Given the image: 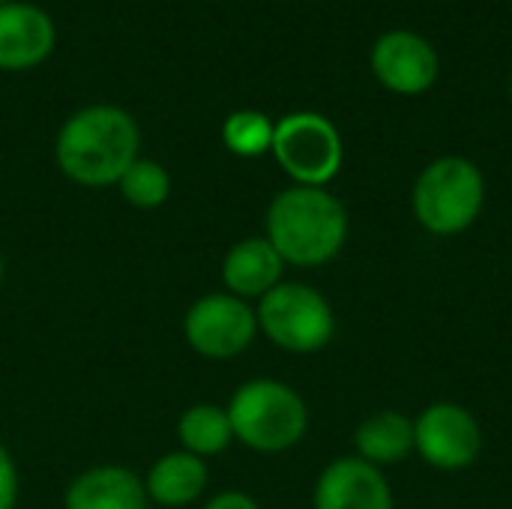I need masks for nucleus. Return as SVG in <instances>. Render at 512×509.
<instances>
[{
    "instance_id": "obj_1",
    "label": "nucleus",
    "mask_w": 512,
    "mask_h": 509,
    "mask_svg": "<svg viewBox=\"0 0 512 509\" xmlns=\"http://www.w3.org/2000/svg\"><path fill=\"white\" fill-rule=\"evenodd\" d=\"M141 129L120 105L78 108L57 132L54 156L78 186H114L138 159Z\"/></svg>"
},
{
    "instance_id": "obj_2",
    "label": "nucleus",
    "mask_w": 512,
    "mask_h": 509,
    "mask_svg": "<svg viewBox=\"0 0 512 509\" xmlns=\"http://www.w3.org/2000/svg\"><path fill=\"white\" fill-rule=\"evenodd\" d=\"M267 240L291 267H321L348 240L345 204L318 186H291L267 207Z\"/></svg>"
},
{
    "instance_id": "obj_3",
    "label": "nucleus",
    "mask_w": 512,
    "mask_h": 509,
    "mask_svg": "<svg viewBox=\"0 0 512 509\" xmlns=\"http://www.w3.org/2000/svg\"><path fill=\"white\" fill-rule=\"evenodd\" d=\"M486 207V177L465 156H441L429 162L411 189V210L420 228L435 237L465 234Z\"/></svg>"
},
{
    "instance_id": "obj_4",
    "label": "nucleus",
    "mask_w": 512,
    "mask_h": 509,
    "mask_svg": "<svg viewBox=\"0 0 512 509\" xmlns=\"http://www.w3.org/2000/svg\"><path fill=\"white\" fill-rule=\"evenodd\" d=\"M234 438L258 453H285L297 447L309 429V408L303 396L285 381H246L225 408Z\"/></svg>"
},
{
    "instance_id": "obj_5",
    "label": "nucleus",
    "mask_w": 512,
    "mask_h": 509,
    "mask_svg": "<svg viewBox=\"0 0 512 509\" xmlns=\"http://www.w3.org/2000/svg\"><path fill=\"white\" fill-rule=\"evenodd\" d=\"M255 315L258 330L288 354H315L327 348L336 333L330 300L303 282H279L258 300Z\"/></svg>"
},
{
    "instance_id": "obj_6",
    "label": "nucleus",
    "mask_w": 512,
    "mask_h": 509,
    "mask_svg": "<svg viewBox=\"0 0 512 509\" xmlns=\"http://www.w3.org/2000/svg\"><path fill=\"white\" fill-rule=\"evenodd\" d=\"M270 153L294 186L318 189H327L345 162V144L336 123L318 111H294L276 120Z\"/></svg>"
},
{
    "instance_id": "obj_7",
    "label": "nucleus",
    "mask_w": 512,
    "mask_h": 509,
    "mask_svg": "<svg viewBox=\"0 0 512 509\" xmlns=\"http://www.w3.org/2000/svg\"><path fill=\"white\" fill-rule=\"evenodd\" d=\"M414 453L435 471H468L483 453V429L459 402H432L414 420Z\"/></svg>"
},
{
    "instance_id": "obj_8",
    "label": "nucleus",
    "mask_w": 512,
    "mask_h": 509,
    "mask_svg": "<svg viewBox=\"0 0 512 509\" xmlns=\"http://www.w3.org/2000/svg\"><path fill=\"white\" fill-rule=\"evenodd\" d=\"M258 333V315L234 294H207L195 300L183 318V336L192 351L207 360H231L243 354Z\"/></svg>"
},
{
    "instance_id": "obj_9",
    "label": "nucleus",
    "mask_w": 512,
    "mask_h": 509,
    "mask_svg": "<svg viewBox=\"0 0 512 509\" xmlns=\"http://www.w3.org/2000/svg\"><path fill=\"white\" fill-rule=\"evenodd\" d=\"M369 63L378 84L396 96H420L432 90L441 75L435 45L423 33L405 27L381 33L372 45Z\"/></svg>"
},
{
    "instance_id": "obj_10",
    "label": "nucleus",
    "mask_w": 512,
    "mask_h": 509,
    "mask_svg": "<svg viewBox=\"0 0 512 509\" xmlns=\"http://www.w3.org/2000/svg\"><path fill=\"white\" fill-rule=\"evenodd\" d=\"M312 504L315 509H396V498L381 468L360 456H342L321 471Z\"/></svg>"
},
{
    "instance_id": "obj_11",
    "label": "nucleus",
    "mask_w": 512,
    "mask_h": 509,
    "mask_svg": "<svg viewBox=\"0 0 512 509\" xmlns=\"http://www.w3.org/2000/svg\"><path fill=\"white\" fill-rule=\"evenodd\" d=\"M57 45L54 18L27 0L0 3V69L24 72L42 66Z\"/></svg>"
},
{
    "instance_id": "obj_12",
    "label": "nucleus",
    "mask_w": 512,
    "mask_h": 509,
    "mask_svg": "<svg viewBox=\"0 0 512 509\" xmlns=\"http://www.w3.org/2000/svg\"><path fill=\"white\" fill-rule=\"evenodd\" d=\"M285 261L267 237H246L234 243L222 261V282L240 300H261L282 282Z\"/></svg>"
},
{
    "instance_id": "obj_13",
    "label": "nucleus",
    "mask_w": 512,
    "mask_h": 509,
    "mask_svg": "<svg viewBox=\"0 0 512 509\" xmlns=\"http://www.w3.org/2000/svg\"><path fill=\"white\" fill-rule=\"evenodd\" d=\"M63 509H147V489L129 468L102 465L69 483Z\"/></svg>"
},
{
    "instance_id": "obj_14",
    "label": "nucleus",
    "mask_w": 512,
    "mask_h": 509,
    "mask_svg": "<svg viewBox=\"0 0 512 509\" xmlns=\"http://www.w3.org/2000/svg\"><path fill=\"white\" fill-rule=\"evenodd\" d=\"M357 456L375 468L402 465L414 453V420L402 411H378L354 432Z\"/></svg>"
},
{
    "instance_id": "obj_15",
    "label": "nucleus",
    "mask_w": 512,
    "mask_h": 509,
    "mask_svg": "<svg viewBox=\"0 0 512 509\" xmlns=\"http://www.w3.org/2000/svg\"><path fill=\"white\" fill-rule=\"evenodd\" d=\"M207 465L204 459L180 450V453H165L147 474L144 489L147 498L156 501L159 507H186L201 498L207 489Z\"/></svg>"
},
{
    "instance_id": "obj_16",
    "label": "nucleus",
    "mask_w": 512,
    "mask_h": 509,
    "mask_svg": "<svg viewBox=\"0 0 512 509\" xmlns=\"http://www.w3.org/2000/svg\"><path fill=\"white\" fill-rule=\"evenodd\" d=\"M177 438L186 453L201 459V456L222 453L234 441V429H231L225 408L201 402V405H192L189 411H183V417L177 423Z\"/></svg>"
},
{
    "instance_id": "obj_17",
    "label": "nucleus",
    "mask_w": 512,
    "mask_h": 509,
    "mask_svg": "<svg viewBox=\"0 0 512 509\" xmlns=\"http://www.w3.org/2000/svg\"><path fill=\"white\" fill-rule=\"evenodd\" d=\"M273 132H276V123L264 111H255V108L231 111L222 123V141L240 159H255V156L270 153Z\"/></svg>"
},
{
    "instance_id": "obj_18",
    "label": "nucleus",
    "mask_w": 512,
    "mask_h": 509,
    "mask_svg": "<svg viewBox=\"0 0 512 509\" xmlns=\"http://www.w3.org/2000/svg\"><path fill=\"white\" fill-rule=\"evenodd\" d=\"M117 186H120L123 198L141 210L162 207L171 195V177H168L165 165H159L156 159H141V156L126 168V174L120 177Z\"/></svg>"
},
{
    "instance_id": "obj_19",
    "label": "nucleus",
    "mask_w": 512,
    "mask_h": 509,
    "mask_svg": "<svg viewBox=\"0 0 512 509\" xmlns=\"http://www.w3.org/2000/svg\"><path fill=\"white\" fill-rule=\"evenodd\" d=\"M18 501V471L9 450L0 444V509H15Z\"/></svg>"
},
{
    "instance_id": "obj_20",
    "label": "nucleus",
    "mask_w": 512,
    "mask_h": 509,
    "mask_svg": "<svg viewBox=\"0 0 512 509\" xmlns=\"http://www.w3.org/2000/svg\"><path fill=\"white\" fill-rule=\"evenodd\" d=\"M204 509H261L255 504V498H249L246 492H222L216 495Z\"/></svg>"
},
{
    "instance_id": "obj_21",
    "label": "nucleus",
    "mask_w": 512,
    "mask_h": 509,
    "mask_svg": "<svg viewBox=\"0 0 512 509\" xmlns=\"http://www.w3.org/2000/svg\"><path fill=\"white\" fill-rule=\"evenodd\" d=\"M3 270H6V267H3V252H0V282H3Z\"/></svg>"
},
{
    "instance_id": "obj_22",
    "label": "nucleus",
    "mask_w": 512,
    "mask_h": 509,
    "mask_svg": "<svg viewBox=\"0 0 512 509\" xmlns=\"http://www.w3.org/2000/svg\"><path fill=\"white\" fill-rule=\"evenodd\" d=\"M510 96H512V75H510Z\"/></svg>"
},
{
    "instance_id": "obj_23",
    "label": "nucleus",
    "mask_w": 512,
    "mask_h": 509,
    "mask_svg": "<svg viewBox=\"0 0 512 509\" xmlns=\"http://www.w3.org/2000/svg\"><path fill=\"white\" fill-rule=\"evenodd\" d=\"M0 3H9V0H0Z\"/></svg>"
}]
</instances>
